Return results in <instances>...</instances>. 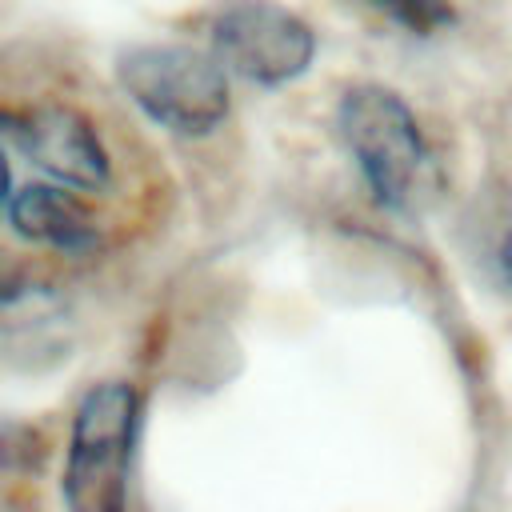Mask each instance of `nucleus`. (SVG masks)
Masks as SVG:
<instances>
[{"mask_svg":"<svg viewBox=\"0 0 512 512\" xmlns=\"http://www.w3.org/2000/svg\"><path fill=\"white\" fill-rule=\"evenodd\" d=\"M8 224L16 236H24L36 248H48L56 256H96L108 244L104 220L80 200L68 184H24L12 192Z\"/></svg>","mask_w":512,"mask_h":512,"instance_id":"6","label":"nucleus"},{"mask_svg":"<svg viewBox=\"0 0 512 512\" xmlns=\"http://www.w3.org/2000/svg\"><path fill=\"white\" fill-rule=\"evenodd\" d=\"M0 144L16 148L48 180L76 192L112 188V152L96 120L68 100H36L20 108H0Z\"/></svg>","mask_w":512,"mask_h":512,"instance_id":"4","label":"nucleus"},{"mask_svg":"<svg viewBox=\"0 0 512 512\" xmlns=\"http://www.w3.org/2000/svg\"><path fill=\"white\" fill-rule=\"evenodd\" d=\"M8 204H12V168H8V152L0 144V220H8Z\"/></svg>","mask_w":512,"mask_h":512,"instance_id":"10","label":"nucleus"},{"mask_svg":"<svg viewBox=\"0 0 512 512\" xmlns=\"http://www.w3.org/2000/svg\"><path fill=\"white\" fill-rule=\"evenodd\" d=\"M212 52L240 80L280 88L308 72L316 32L276 0H232L212 20Z\"/></svg>","mask_w":512,"mask_h":512,"instance_id":"5","label":"nucleus"},{"mask_svg":"<svg viewBox=\"0 0 512 512\" xmlns=\"http://www.w3.org/2000/svg\"><path fill=\"white\" fill-rule=\"evenodd\" d=\"M128 100L176 136H208L228 116V68L216 52L184 44H136L116 56Z\"/></svg>","mask_w":512,"mask_h":512,"instance_id":"2","label":"nucleus"},{"mask_svg":"<svg viewBox=\"0 0 512 512\" xmlns=\"http://www.w3.org/2000/svg\"><path fill=\"white\" fill-rule=\"evenodd\" d=\"M352 4L380 12L384 20L408 28L412 36H432V32L456 24V4L452 0H352Z\"/></svg>","mask_w":512,"mask_h":512,"instance_id":"7","label":"nucleus"},{"mask_svg":"<svg viewBox=\"0 0 512 512\" xmlns=\"http://www.w3.org/2000/svg\"><path fill=\"white\" fill-rule=\"evenodd\" d=\"M336 124L372 200L388 212H412L424 196L432 156L404 96L384 84H356L340 96Z\"/></svg>","mask_w":512,"mask_h":512,"instance_id":"1","label":"nucleus"},{"mask_svg":"<svg viewBox=\"0 0 512 512\" xmlns=\"http://www.w3.org/2000/svg\"><path fill=\"white\" fill-rule=\"evenodd\" d=\"M24 292V268L12 260H0V300H12Z\"/></svg>","mask_w":512,"mask_h":512,"instance_id":"8","label":"nucleus"},{"mask_svg":"<svg viewBox=\"0 0 512 512\" xmlns=\"http://www.w3.org/2000/svg\"><path fill=\"white\" fill-rule=\"evenodd\" d=\"M140 424V396L124 380L92 384L68 432L60 496L72 512H120L128 500V464Z\"/></svg>","mask_w":512,"mask_h":512,"instance_id":"3","label":"nucleus"},{"mask_svg":"<svg viewBox=\"0 0 512 512\" xmlns=\"http://www.w3.org/2000/svg\"><path fill=\"white\" fill-rule=\"evenodd\" d=\"M500 268L512 280V200L504 208V228H500Z\"/></svg>","mask_w":512,"mask_h":512,"instance_id":"9","label":"nucleus"}]
</instances>
